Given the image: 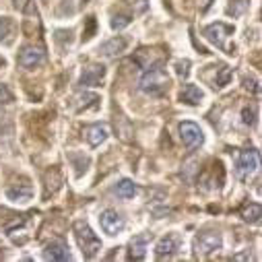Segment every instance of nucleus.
Here are the masks:
<instances>
[{
	"mask_svg": "<svg viewBox=\"0 0 262 262\" xmlns=\"http://www.w3.org/2000/svg\"><path fill=\"white\" fill-rule=\"evenodd\" d=\"M178 246H180V237H178V235H165V237H163V239L157 244L155 254H157V258L171 256V254L178 250Z\"/></svg>",
	"mask_w": 262,
	"mask_h": 262,
	"instance_id": "obj_13",
	"label": "nucleus"
},
{
	"mask_svg": "<svg viewBox=\"0 0 262 262\" xmlns=\"http://www.w3.org/2000/svg\"><path fill=\"white\" fill-rule=\"evenodd\" d=\"M31 194H33V188H31V184H27V182L17 184V186H13V188L7 190L9 201H13V203H27V201L31 199Z\"/></svg>",
	"mask_w": 262,
	"mask_h": 262,
	"instance_id": "obj_11",
	"label": "nucleus"
},
{
	"mask_svg": "<svg viewBox=\"0 0 262 262\" xmlns=\"http://www.w3.org/2000/svg\"><path fill=\"white\" fill-rule=\"evenodd\" d=\"M244 122H246V124H254V112H248V110H246V112H244Z\"/></svg>",
	"mask_w": 262,
	"mask_h": 262,
	"instance_id": "obj_26",
	"label": "nucleus"
},
{
	"mask_svg": "<svg viewBox=\"0 0 262 262\" xmlns=\"http://www.w3.org/2000/svg\"><path fill=\"white\" fill-rule=\"evenodd\" d=\"M126 46H128L126 37H114V39H110V41H105L101 46V54L103 56H118V54H122L126 50Z\"/></svg>",
	"mask_w": 262,
	"mask_h": 262,
	"instance_id": "obj_15",
	"label": "nucleus"
},
{
	"mask_svg": "<svg viewBox=\"0 0 262 262\" xmlns=\"http://www.w3.org/2000/svg\"><path fill=\"white\" fill-rule=\"evenodd\" d=\"M75 235H77V242H79V248H81L83 256L87 260H93L99 254V250H101L99 237L91 231V227L85 221H77L75 223Z\"/></svg>",
	"mask_w": 262,
	"mask_h": 262,
	"instance_id": "obj_1",
	"label": "nucleus"
},
{
	"mask_svg": "<svg viewBox=\"0 0 262 262\" xmlns=\"http://www.w3.org/2000/svg\"><path fill=\"white\" fill-rule=\"evenodd\" d=\"M114 192L120 196V199H133V196L139 192V188H137V184L135 182H130V180H122V182H118L116 184V188H114Z\"/></svg>",
	"mask_w": 262,
	"mask_h": 262,
	"instance_id": "obj_18",
	"label": "nucleus"
},
{
	"mask_svg": "<svg viewBox=\"0 0 262 262\" xmlns=\"http://www.w3.org/2000/svg\"><path fill=\"white\" fill-rule=\"evenodd\" d=\"M213 71H215V79L211 81L213 83V87L215 89H221V87H225L227 83H229V79H231V69L229 67H225V64H215V67H211Z\"/></svg>",
	"mask_w": 262,
	"mask_h": 262,
	"instance_id": "obj_16",
	"label": "nucleus"
},
{
	"mask_svg": "<svg viewBox=\"0 0 262 262\" xmlns=\"http://www.w3.org/2000/svg\"><path fill=\"white\" fill-rule=\"evenodd\" d=\"M137 3H139V5H137V11L143 13V11L147 9V0H137Z\"/></svg>",
	"mask_w": 262,
	"mask_h": 262,
	"instance_id": "obj_27",
	"label": "nucleus"
},
{
	"mask_svg": "<svg viewBox=\"0 0 262 262\" xmlns=\"http://www.w3.org/2000/svg\"><path fill=\"white\" fill-rule=\"evenodd\" d=\"M180 99L184 103H188V105H196V103H201V99H203V91L196 85H186L184 91L180 93Z\"/></svg>",
	"mask_w": 262,
	"mask_h": 262,
	"instance_id": "obj_17",
	"label": "nucleus"
},
{
	"mask_svg": "<svg viewBox=\"0 0 262 262\" xmlns=\"http://www.w3.org/2000/svg\"><path fill=\"white\" fill-rule=\"evenodd\" d=\"M231 33H233V25H225V23H213V25L205 27V31H203V35L211 43H215L217 48H223L227 54H233V50L227 46V37Z\"/></svg>",
	"mask_w": 262,
	"mask_h": 262,
	"instance_id": "obj_4",
	"label": "nucleus"
},
{
	"mask_svg": "<svg viewBox=\"0 0 262 262\" xmlns=\"http://www.w3.org/2000/svg\"><path fill=\"white\" fill-rule=\"evenodd\" d=\"M46 60V54L41 48H35V46H25L19 54V67L23 69H35L39 64H43Z\"/></svg>",
	"mask_w": 262,
	"mask_h": 262,
	"instance_id": "obj_7",
	"label": "nucleus"
},
{
	"mask_svg": "<svg viewBox=\"0 0 262 262\" xmlns=\"http://www.w3.org/2000/svg\"><path fill=\"white\" fill-rule=\"evenodd\" d=\"M77 101H79V103H77V107H79V110H83V107L87 110L89 105L97 107V101H99V97H97L95 93H85V95H79V97H77Z\"/></svg>",
	"mask_w": 262,
	"mask_h": 262,
	"instance_id": "obj_21",
	"label": "nucleus"
},
{
	"mask_svg": "<svg viewBox=\"0 0 262 262\" xmlns=\"http://www.w3.org/2000/svg\"><path fill=\"white\" fill-rule=\"evenodd\" d=\"M99 223H101V229L107 235H118L124 229V219L116 211H112V209H107V211H103L99 215Z\"/></svg>",
	"mask_w": 262,
	"mask_h": 262,
	"instance_id": "obj_8",
	"label": "nucleus"
},
{
	"mask_svg": "<svg viewBox=\"0 0 262 262\" xmlns=\"http://www.w3.org/2000/svg\"><path fill=\"white\" fill-rule=\"evenodd\" d=\"M83 3H87V0H83Z\"/></svg>",
	"mask_w": 262,
	"mask_h": 262,
	"instance_id": "obj_30",
	"label": "nucleus"
},
{
	"mask_svg": "<svg viewBox=\"0 0 262 262\" xmlns=\"http://www.w3.org/2000/svg\"><path fill=\"white\" fill-rule=\"evenodd\" d=\"M13 101V93L7 85H0V103H11Z\"/></svg>",
	"mask_w": 262,
	"mask_h": 262,
	"instance_id": "obj_24",
	"label": "nucleus"
},
{
	"mask_svg": "<svg viewBox=\"0 0 262 262\" xmlns=\"http://www.w3.org/2000/svg\"><path fill=\"white\" fill-rule=\"evenodd\" d=\"M188 67H190L188 60H186V62H178V73H180V77H188Z\"/></svg>",
	"mask_w": 262,
	"mask_h": 262,
	"instance_id": "obj_25",
	"label": "nucleus"
},
{
	"mask_svg": "<svg viewBox=\"0 0 262 262\" xmlns=\"http://www.w3.org/2000/svg\"><path fill=\"white\" fill-rule=\"evenodd\" d=\"M126 25H130V17L128 15H114L112 17V29H124Z\"/></svg>",
	"mask_w": 262,
	"mask_h": 262,
	"instance_id": "obj_23",
	"label": "nucleus"
},
{
	"mask_svg": "<svg viewBox=\"0 0 262 262\" xmlns=\"http://www.w3.org/2000/svg\"><path fill=\"white\" fill-rule=\"evenodd\" d=\"M85 139H87V143H89L91 147L101 145V143L107 139V126H105V124H93V126H89V128L85 130Z\"/></svg>",
	"mask_w": 262,
	"mask_h": 262,
	"instance_id": "obj_12",
	"label": "nucleus"
},
{
	"mask_svg": "<svg viewBox=\"0 0 262 262\" xmlns=\"http://www.w3.org/2000/svg\"><path fill=\"white\" fill-rule=\"evenodd\" d=\"M105 77V67H101V64H91V67H87L81 75V81L79 85L83 87H97Z\"/></svg>",
	"mask_w": 262,
	"mask_h": 262,
	"instance_id": "obj_10",
	"label": "nucleus"
},
{
	"mask_svg": "<svg viewBox=\"0 0 262 262\" xmlns=\"http://www.w3.org/2000/svg\"><path fill=\"white\" fill-rule=\"evenodd\" d=\"M260 167V155L256 149H248V151H242L239 157H237V165H235V173L239 180H250V176H254Z\"/></svg>",
	"mask_w": 262,
	"mask_h": 262,
	"instance_id": "obj_3",
	"label": "nucleus"
},
{
	"mask_svg": "<svg viewBox=\"0 0 262 262\" xmlns=\"http://www.w3.org/2000/svg\"><path fill=\"white\" fill-rule=\"evenodd\" d=\"M43 256H46V260H56V262H67V260L73 258L71 252H69V246L64 244L62 239L50 242L46 246V250H43Z\"/></svg>",
	"mask_w": 262,
	"mask_h": 262,
	"instance_id": "obj_9",
	"label": "nucleus"
},
{
	"mask_svg": "<svg viewBox=\"0 0 262 262\" xmlns=\"http://www.w3.org/2000/svg\"><path fill=\"white\" fill-rule=\"evenodd\" d=\"M139 87L149 95H163L169 87V75L163 69H151L149 73L143 75Z\"/></svg>",
	"mask_w": 262,
	"mask_h": 262,
	"instance_id": "obj_2",
	"label": "nucleus"
},
{
	"mask_svg": "<svg viewBox=\"0 0 262 262\" xmlns=\"http://www.w3.org/2000/svg\"><path fill=\"white\" fill-rule=\"evenodd\" d=\"M180 137L188 149H196L205 143V135H203L201 126L194 124V122H182L180 124Z\"/></svg>",
	"mask_w": 262,
	"mask_h": 262,
	"instance_id": "obj_6",
	"label": "nucleus"
},
{
	"mask_svg": "<svg viewBox=\"0 0 262 262\" xmlns=\"http://www.w3.org/2000/svg\"><path fill=\"white\" fill-rule=\"evenodd\" d=\"M0 252H3V242H0Z\"/></svg>",
	"mask_w": 262,
	"mask_h": 262,
	"instance_id": "obj_29",
	"label": "nucleus"
},
{
	"mask_svg": "<svg viewBox=\"0 0 262 262\" xmlns=\"http://www.w3.org/2000/svg\"><path fill=\"white\" fill-rule=\"evenodd\" d=\"M239 215H242V219L248 221V223H258L260 217H262V209H260L258 203H250V205H246V207L242 209Z\"/></svg>",
	"mask_w": 262,
	"mask_h": 262,
	"instance_id": "obj_19",
	"label": "nucleus"
},
{
	"mask_svg": "<svg viewBox=\"0 0 262 262\" xmlns=\"http://www.w3.org/2000/svg\"><path fill=\"white\" fill-rule=\"evenodd\" d=\"M147 242H149V235H137L133 242H130L128 258L130 260H143L145 254H147Z\"/></svg>",
	"mask_w": 262,
	"mask_h": 262,
	"instance_id": "obj_14",
	"label": "nucleus"
},
{
	"mask_svg": "<svg viewBox=\"0 0 262 262\" xmlns=\"http://www.w3.org/2000/svg\"><path fill=\"white\" fill-rule=\"evenodd\" d=\"M95 29H97V23H95V17H87V27L83 29V41L91 39L95 35Z\"/></svg>",
	"mask_w": 262,
	"mask_h": 262,
	"instance_id": "obj_22",
	"label": "nucleus"
},
{
	"mask_svg": "<svg viewBox=\"0 0 262 262\" xmlns=\"http://www.w3.org/2000/svg\"><path fill=\"white\" fill-rule=\"evenodd\" d=\"M13 35V21L9 17H0V41H11Z\"/></svg>",
	"mask_w": 262,
	"mask_h": 262,
	"instance_id": "obj_20",
	"label": "nucleus"
},
{
	"mask_svg": "<svg viewBox=\"0 0 262 262\" xmlns=\"http://www.w3.org/2000/svg\"><path fill=\"white\" fill-rule=\"evenodd\" d=\"M3 64H5V60H3V58H0V67H3Z\"/></svg>",
	"mask_w": 262,
	"mask_h": 262,
	"instance_id": "obj_28",
	"label": "nucleus"
},
{
	"mask_svg": "<svg viewBox=\"0 0 262 262\" xmlns=\"http://www.w3.org/2000/svg\"><path fill=\"white\" fill-rule=\"evenodd\" d=\"M223 239L219 233L215 231H207V233H201L199 237L194 239V250H196V256H209L213 252H217L221 248Z\"/></svg>",
	"mask_w": 262,
	"mask_h": 262,
	"instance_id": "obj_5",
	"label": "nucleus"
}]
</instances>
